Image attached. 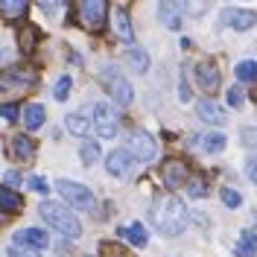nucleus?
<instances>
[{
  "mask_svg": "<svg viewBox=\"0 0 257 257\" xmlns=\"http://www.w3.org/2000/svg\"><path fill=\"white\" fill-rule=\"evenodd\" d=\"M152 222L167 237L181 234L187 228V208H184V202L176 199V196H161L155 202V208H152Z\"/></svg>",
  "mask_w": 257,
  "mask_h": 257,
  "instance_id": "obj_1",
  "label": "nucleus"
},
{
  "mask_svg": "<svg viewBox=\"0 0 257 257\" xmlns=\"http://www.w3.org/2000/svg\"><path fill=\"white\" fill-rule=\"evenodd\" d=\"M38 213H41V219L50 225V228H56L59 234H64V237H70V240H76L82 234V225L79 219L70 213V210L64 208V205H59V202H41V208H38Z\"/></svg>",
  "mask_w": 257,
  "mask_h": 257,
  "instance_id": "obj_2",
  "label": "nucleus"
},
{
  "mask_svg": "<svg viewBox=\"0 0 257 257\" xmlns=\"http://www.w3.org/2000/svg\"><path fill=\"white\" fill-rule=\"evenodd\" d=\"M99 82H102V88L108 91V96H111L117 105H128V102L135 99V91H132L128 79L117 70V67H111V64H105V67L99 70Z\"/></svg>",
  "mask_w": 257,
  "mask_h": 257,
  "instance_id": "obj_3",
  "label": "nucleus"
},
{
  "mask_svg": "<svg viewBox=\"0 0 257 257\" xmlns=\"http://www.w3.org/2000/svg\"><path fill=\"white\" fill-rule=\"evenodd\" d=\"M56 190L62 193V199L70 208H79V210H94L96 208V196L88 190L85 184H79V181L62 178V181H56Z\"/></svg>",
  "mask_w": 257,
  "mask_h": 257,
  "instance_id": "obj_4",
  "label": "nucleus"
},
{
  "mask_svg": "<svg viewBox=\"0 0 257 257\" xmlns=\"http://www.w3.org/2000/svg\"><path fill=\"white\" fill-rule=\"evenodd\" d=\"M76 9H79V24L85 30L99 32L105 27V18H108V0H76Z\"/></svg>",
  "mask_w": 257,
  "mask_h": 257,
  "instance_id": "obj_5",
  "label": "nucleus"
},
{
  "mask_svg": "<svg viewBox=\"0 0 257 257\" xmlns=\"http://www.w3.org/2000/svg\"><path fill=\"white\" fill-rule=\"evenodd\" d=\"M35 85V70L30 67H12L0 73V91L3 94H24Z\"/></svg>",
  "mask_w": 257,
  "mask_h": 257,
  "instance_id": "obj_6",
  "label": "nucleus"
},
{
  "mask_svg": "<svg viewBox=\"0 0 257 257\" xmlns=\"http://www.w3.org/2000/svg\"><path fill=\"white\" fill-rule=\"evenodd\" d=\"M91 126L99 138H114L117 135V111H114L108 102H94L91 105Z\"/></svg>",
  "mask_w": 257,
  "mask_h": 257,
  "instance_id": "obj_7",
  "label": "nucleus"
},
{
  "mask_svg": "<svg viewBox=\"0 0 257 257\" xmlns=\"http://www.w3.org/2000/svg\"><path fill=\"white\" fill-rule=\"evenodd\" d=\"M126 152L135 161L146 164V161H152L155 155H158V146H155V141H152V135H146V132H132V135H128V149Z\"/></svg>",
  "mask_w": 257,
  "mask_h": 257,
  "instance_id": "obj_8",
  "label": "nucleus"
},
{
  "mask_svg": "<svg viewBox=\"0 0 257 257\" xmlns=\"http://www.w3.org/2000/svg\"><path fill=\"white\" fill-rule=\"evenodd\" d=\"M187 178H190V170H187L184 161H178V158L164 161V167H161V181H164L167 190H178V187H184Z\"/></svg>",
  "mask_w": 257,
  "mask_h": 257,
  "instance_id": "obj_9",
  "label": "nucleus"
},
{
  "mask_svg": "<svg viewBox=\"0 0 257 257\" xmlns=\"http://www.w3.org/2000/svg\"><path fill=\"white\" fill-rule=\"evenodd\" d=\"M158 18L167 30L178 32L181 30V18H184V9H181V0H161L158 3Z\"/></svg>",
  "mask_w": 257,
  "mask_h": 257,
  "instance_id": "obj_10",
  "label": "nucleus"
},
{
  "mask_svg": "<svg viewBox=\"0 0 257 257\" xmlns=\"http://www.w3.org/2000/svg\"><path fill=\"white\" fill-rule=\"evenodd\" d=\"M222 24L231 27V30H237V32H245L257 24V12H248V9H225Z\"/></svg>",
  "mask_w": 257,
  "mask_h": 257,
  "instance_id": "obj_11",
  "label": "nucleus"
},
{
  "mask_svg": "<svg viewBox=\"0 0 257 257\" xmlns=\"http://www.w3.org/2000/svg\"><path fill=\"white\" fill-rule=\"evenodd\" d=\"M132 155H128L126 149H117V152H111L108 158H105V170L111 173L114 178H128L132 176Z\"/></svg>",
  "mask_w": 257,
  "mask_h": 257,
  "instance_id": "obj_12",
  "label": "nucleus"
},
{
  "mask_svg": "<svg viewBox=\"0 0 257 257\" xmlns=\"http://www.w3.org/2000/svg\"><path fill=\"white\" fill-rule=\"evenodd\" d=\"M196 82H199V88H202L205 94H213V91L219 88V67L213 62H202L196 67Z\"/></svg>",
  "mask_w": 257,
  "mask_h": 257,
  "instance_id": "obj_13",
  "label": "nucleus"
},
{
  "mask_svg": "<svg viewBox=\"0 0 257 257\" xmlns=\"http://www.w3.org/2000/svg\"><path fill=\"white\" fill-rule=\"evenodd\" d=\"M15 245H21V248H47L50 237L41 228H24V231L15 234Z\"/></svg>",
  "mask_w": 257,
  "mask_h": 257,
  "instance_id": "obj_14",
  "label": "nucleus"
},
{
  "mask_svg": "<svg viewBox=\"0 0 257 257\" xmlns=\"http://www.w3.org/2000/svg\"><path fill=\"white\" fill-rule=\"evenodd\" d=\"M9 155L15 161H30L35 155V141L27 138V135H15L12 144H9Z\"/></svg>",
  "mask_w": 257,
  "mask_h": 257,
  "instance_id": "obj_15",
  "label": "nucleus"
},
{
  "mask_svg": "<svg viewBox=\"0 0 257 257\" xmlns=\"http://www.w3.org/2000/svg\"><path fill=\"white\" fill-rule=\"evenodd\" d=\"M196 111H199V117H202L205 123H210V126H222L225 123V111L213 102V99H199Z\"/></svg>",
  "mask_w": 257,
  "mask_h": 257,
  "instance_id": "obj_16",
  "label": "nucleus"
},
{
  "mask_svg": "<svg viewBox=\"0 0 257 257\" xmlns=\"http://www.w3.org/2000/svg\"><path fill=\"white\" fill-rule=\"evenodd\" d=\"M111 30H114V35H117L120 41H126V44L135 38V30H132V21H128L126 9H117L111 15Z\"/></svg>",
  "mask_w": 257,
  "mask_h": 257,
  "instance_id": "obj_17",
  "label": "nucleus"
},
{
  "mask_svg": "<svg viewBox=\"0 0 257 257\" xmlns=\"http://www.w3.org/2000/svg\"><path fill=\"white\" fill-rule=\"evenodd\" d=\"M117 237L128 240L132 245H138V248H146V242H149V234H146V228L141 222L128 225V228H117Z\"/></svg>",
  "mask_w": 257,
  "mask_h": 257,
  "instance_id": "obj_18",
  "label": "nucleus"
},
{
  "mask_svg": "<svg viewBox=\"0 0 257 257\" xmlns=\"http://www.w3.org/2000/svg\"><path fill=\"white\" fill-rule=\"evenodd\" d=\"M24 208V199L12 187H0V213H18Z\"/></svg>",
  "mask_w": 257,
  "mask_h": 257,
  "instance_id": "obj_19",
  "label": "nucleus"
},
{
  "mask_svg": "<svg viewBox=\"0 0 257 257\" xmlns=\"http://www.w3.org/2000/svg\"><path fill=\"white\" fill-rule=\"evenodd\" d=\"M64 128L70 132V135H79V138H85L88 132H91V120L85 117V114H67V120H64Z\"/></svg>",
  "mask_w": 257,
  "mask_h": 257,
  "instance_id": "obj_20",
  "label": "nucleus"
},
{
  "mask_svg": "<svg viewBox=\"0 0 257 257\" xmlns=\"http://www.w3.org/2000/svg\"><path fill=\"white\" fill-rule=\"evenodd\" d=\"M199 144H202V149H205V152H210V155H219L228 141H225V135H219V132H208V135H202V138H199Z\"/></svg>",
  "mask_w": 257,
  "mask_h": 257,
  "instance_id": "obj_21",
  "label": "nucleus"
},
{
  "mask_svg": "<svg viewBox=\"0 0 257 257\" xmlns=\"http://www.w3.org/2000/svg\"><path fill=\"white\" fill-rule=\"evenodd\" d=\"M24 126L30 128V132H35V128L44 126V108H41L38 102H32V105L24 108Z\"/></svg>",
  "mask_w": 257,
  "mask_h": 257,
  "instance_id": "obj_22",
  "label": "nucleus"
},
{
  "mask_svg": "<svg viewBox=\"0 0 257 257\" xmlns=\"http://www.w3.org/2000/svg\"><path fill=\"white\" fill-rule=\"evenodd\" d=\"M123 56H126V62L132 64L138 73H146V70H149V56H146V50H141V47H128Z\"/></svg>",
  "mask_w": 257,
  "mask_h": 257,
  "instance_id": "obj_23",
  "label": "nucleus"
},
{
  "mask_svg": "<svg viewBox=\"0 0 257 257\" xmlns=\"http://www.w3.org/2000/svg\"><path fill=\"white\" fill-rule=\"evenodd\" d=\"M27 6H30V0H0V15L15 21L27 12Z\"/></svg>",
  "mask_w": 257,
  "mask_h": 257,
  "instance_id": "obj_24",
  "label": "nucleus"
},
{
  "mask_svg": "<svg viewBox=\"0 0 257 257\" xmlns=\"http://www.w3.org/2000/svg\"><path fill=\"white\" fill-rule=\"evenodd\" d=\"M234 251H237V257H254L257 254V237L251 234V231H245V234L240 237V242H237V248H234Z\"/></svg>",
  "mask_w": 257,
  "mask_h": 257,
  "instance_id": "obj_25",
  "label": "nucleus"
},
{
  "mask_svg": "<svg viewBox=\"0 0 257 257\" xmlns=\"http://www.w3.org/2000/svg\"><path fill=\"white\" fill-rule=\"evenodd\" d=\"M234 76L240 82H257V62H240L234 67Z\"/></svg>",
  "mask_w": 257,
  "mask_h": 257,
  "instance_id": "obj_26",
  "label": "nucleus"
},
{
  "mask_svg": "<svg viewBox=\"0 0 257 257\" xmlns=\"http://www.w3.org/2000/svg\"><path fill=\"white\" fill-rule=\"evenodd\" d=\"M184 187H187V199H202V196L208 193V181H205V178H193L190 176Z\"/></svg>",
  "mask_w": 257,
  "mask_h": 257,
  "instance_id": "obj_27",
  "label": "nucleus"
},
{
  "mask_svg": "<svg viewBox=\"0 0 257 257\" xmlns=\"http://www.w3.org/2000/svg\"><path fill=\"white\" fill-rule=\"evenodd\" d=\"M79 155H82V161H85V164H96L102 152H99V144H96V141H85V144H82V149H79Z\"/></svg>",
  "mask_w": 257,
  "mask_h": 257,
  "instance_id": "obj_28",
  "label": "nucleus"
},
{
  "mask_svg": "<svg viewBox=\"0 0 257 257\" xmlns=\"http://www.w3.org/2000/svg\"><path fill=\"white\" fill-rule=\"evenodd\" d=\"M35 41H38V30H35V27H24V30H21V50H24V53H32Z\"/></svg>",
  "mask_w": 257,
  "mask_h": 257,
  "instance_id": "obj_29",
  "label": "nucleus"
},
{
  "mask_svg": "<svg viewBox=\"0 0 257 257\" xmlns=\"http://www.w3.org/2000/svg\"><path fill=\"white\" fill-rule=\"evenodd\" d=\"M222 205L225 208H240L242 205V196H240V190H234V187H222Z\"/></svg>",
  "mask_w": 257,
  "mask_h": 257,
  "instance_id": "obj_30",
  "label": "nucleus"
},
{
  "mask_svg": "<svg viewBox=\"0 0 257 257\" xmlns=\"http://www.w3.org/2000/svg\"><path fill=\"white\" fill-rule=\"evenodd\" d=\"M210 0H187V6H181V9H187V15L190 18H202L208 12Z\"/></svg>",
  "mask_w": 257,
  "mask_h": 257,
  "instance_id": "obj_31",
  "label": "nucleus"
},
{
  "mask_svg": "<svg viewBox=\"0 0 257 257\" xmlns=\"http://www.w3.org/2000/svg\"><path fill=\"white\" fill-rule=\"evenodd\" d=\"M70 88H73V79H70V76H62V79L56 82V88H53V96H56L59 102H64L67 94H70Z\"/></svg>",
  "mask_w": 257,
  "mask_h": 257,
  "instance_id": "obj_32",
  "label": "nucleus"
},
{
  "mask_svg": "<svg viewBox=\"0 0 257 257\" xmlns=\"http://www.w3.org/2000/svg\"><path fill=\"white\" fill-rule=\"evenodd\" d=\"M0 117L9 120V123H15L18 117H21V108H18L15 102H6V105H0Z\"/></svg>",
  "mask_w": 257,
  "mask_h": 257,
  "instance_id": "obj_33",
  "label": "nucleus"
},
{
  "mask_svg": "<svg viewBox=\"0 0 257 257\" xmlns=\"http://www.w3.org/2000/svg\"><path fill=\"white\" fill-rule=\"evenodd\" d=\"M102 257H132L126 251V248H123V245H114V242H105V245H102Z\"/></svg>",
  "mask_w": 257,
  "mask_h": 257,
  "instance_id": "obj_34",
  "label": "nucleus"
},
{
  "mask_svg": "<svg viewBox=\"0 0 257 257\" xmlns=\"http://www.w3.org/2000/svg\"><path fill=\"white\" fill-rule=\"evenodd\" d=\"M242 102H245V96H242L240 88H228V105L231 108H242Z\"/></svg>",
  "mask_w": 257,
  "mask_h": 257,
  "instance_id": "obj_35",
  "label": "nucleus"
},
{
  "mask_svg": "<svg viewBox=\"0 0 257 257\" xmlns=\"http://www.w3.org/2000/svg\"><path fill=\"white\" fill-rule=\"evenodd\" d=\"M242 144L248 146V149H257V126L242 128Z\"/></svg>",
  "mask_w": 257,
  "mask_h": 257,
  "instance_id": "obj_36",
  "label": "nucleus"
},
{
  "mask_svg": "<svg viewBox=\"0 0 257 257\" xmlns=\"http://www.w3.org/2000/svg\"><path fill=\"white\" fill-rule=\"evenodd\" d=\"M9 257H38L35 248H21V245H12L9 248Z\"/></svg>",
  "mask_w": 257,
  "mask_h": 257,
  "instance_id": "obj_37",
  "label": "nucleus"
},
{
  "mask_svg": "<svg viewBox=\"0 0 257 257\" xmlns=\"http://www.w3.org/2000/svg\"><path fill=\"white\" fill-rule=\"evenodd\" d=\"M27 184H30L32 190H38V193H47V190H50V184L44 181V178H38V176H32L30 181H27Z\"/></svg>",
  "mask_w": 257,
  "mask_h": 257,
  "instance_id": "obj_38",
  "label": "nucleus"
},
{
  "mask_svg": "<svg viewBox=\"0 0 257 257\" xmlns=\"http://www.w3.org/2000/svg\"><path fill=\"white\" fill-rule=\"evenodd\" d=\"M245 170H248V178L257 184V158H248V161H245Z\"/></svg>",
  "mask_w": 257,
  "mask_h": 257,
  "instance_id": "obj_39",
  "label": "nucleus"
},
{
  "mask_svg": "<svg viewBox=\"0 0 257 257\" xmlns=\"http://www.w3.org/2000/svg\"><path fill=\"white\" fill-rule=\"evenodd\" d=\"M6 184H21V176L18 173H6Z\"/></svg>",
  "mask_w": 257,
  "mask_h": 257,
  "instance_id": "obj_40",
  "label": "nucleus"
}]
</instances>
